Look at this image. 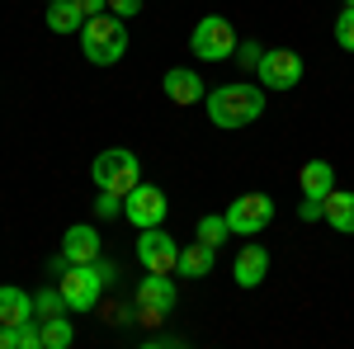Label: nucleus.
Returning <instances> with one entry per match:
<instances>
[{
    "mask_svg": "<svg viewBox=\"0 0 354 349\" xmlns=\"http://www.w3.org/2000/svg\"><path fill=\"white\" fill-rule=\"evenodd\" d=\"M113 279H118V265H109V260L71 265L62 279H57V288H62V297H66V312L90 317V312L100 307V297H104V288H109Z\"/></svg>",
    "mask_w": 354,
    "mask_h": 349,
    "instance_id": "1",
    "label": "nucleus"
},
{
    "mask_svg": "<svg viewBox=\"0 0 354 349\" xmlns=\"http://www.w3.org/2000/svg\"><path fill=\"white\" fill-rule=\"evenodd\" d=\"M203 104H208L213 128H245V123H255L265 113V85H245V81L218 85Z\"/></svg>",
    "mask_w": 354,
    "mask_h": 349,
    "instance_id": "2",
    "label": "nucleus"
},
{
    "mask_svg": "<svg viewBox=\"0 0 354 349\" xmlns=\"http://www.w3.org/2000/svg\"><path fill=\"white\" fill-rule=\"evenodd\" d=\"M81 53L90 66H118L123 57H128V24H123V15H90L81 24Z\"/></svg>",
    "mask_w": 354,
    "mask_h": 349,
    "instance_id": "3",
    "label": "nucleus"
},
{
    "mask_svg": "<svg viewBox=\"0 0 354 349\" xmlns=\"http://www.w3.org/2000/svg\"><path fill=\"white\" fill-rule=\"evenodd\" d=\"M90 180L95 189H104V194H118V198H128L137 185H142V165L128 147H109V151H100L95 165H90Z\"/></svg>",
    "mask_w": 354,
    "mask_h": 349,
    "instance_id": "4",
    "label": "nucleus"
},
{
    "mask_svg": "<svg viewBox=\"0 0 354 349\" xmlns=\"http://www.w3.org/2000/svg\"><path fill=\"white\" fill-rule=\"evenodd\" d=\"M189 53L203 57V62H227V57L236 53V28L232 19H222V15H203L189 33Z\"/></svg>",
    "mask_w": 354,
    "mask_h": 349,
    "instance_id": "5",
    "label": "nucleus"
},
{
    "mask_svg": "<svg viewBox=\"0 0 354 349\" xmlns=\"http://www.w3.org/2000/svg\"><path fill=\"white\" fill-rule=\"evenodd\" d=\"M274 222V198L270 194H241L236 203H227V227H232V236H260L265 227Z\"/></svg>",
    "mask_w": 354,
    "mask_h": 349,
    "instance_id": "6",
    "label": "nucleus"
},
{
    "mask_svg": "<svg viewBox=\"0 0 354 349\" xmlns=\"http://www.w3.org/2000/svg\"><path fill=\"white\" fill-rule=\"evenodd\" d=\"M137 265L147 274H175L180 269V245L161 227H142L137 232Z\"/></svg>",
    "mask_w": 354,
    "mask_h": 349,
    "instance_id": "7",
    "label": "nucleus"
},
{
    "mask_svg": "<svg viewBox=\"0 0 354 349\" xmlns=\"http://www.w3.org/2000/svg\"><path fill=\"white\" fill-rule=\"evenodd\" d=\"M255 76H260L265 90H293V85H302L307 66H302V57L293 53V48H265L260 66H255Z\"/></svg>",
    "mask_w": 354,
    "mask_h": 349,
    "instance_id": "8",
    "label": "nucleus"
},
{
    "mask_svg": "<svg viewBox=\"0 0 354 349\" xmlns=\"http://www.w3.org/2000/svg\"><path fill=\"white\" fill-rule=\"evenodd\" d=\"M165 208H170V203H165V189H156V185H137L133 194L123 198V217L133 222L137 232H142V227H161Z\"/></svg>",
    "mask_w": 354,
    "mask_h": 349,
    "instance_id": "9",
    "label": "nucleus"
},
{
    "mask_svg": "<svg viewBox=\"0 0 354 349\" xmlns=\"http://www.w3.org/2000/svg\"><path fill=\"white\" fill-rule=\"evenodd\" d=\"M232 279H236V288H260L270 279V245H241Z\"/></svg>",
    "mask_w": 354,
    "mask_h": 349,
    "instance_id": "10",
    "label": "nucleus"
},
{
    "mask_svg": "<svg viewBox=\"0 0 354 349\" xmlns=\"http://www.w3.org/2000/svg\"><path fill=\"white\" fill-rule=\"evenodd\" d=\"M298 189H302V198H307V203H322V208H326V194L335 189V165L322 161V156H317V161H307L298 170Z\"/></svg>",
    "mask_w": 354,
    "mask_h": 349,
    "instance_id": "11",
    "label": "nucleus"
},
{
    "mask_svg": "<svg viewBox=\"0 0 354 349\" xmlns=\"http://www.w3.org/2000/svg\"><path fill=\"white\" fill-rule=\"evenodd\" d=\"M62 255H66L71 265H90V260H100V232H95L90 222L66 227V236H62Z\"/></svg>",
    "mask_w": 354,
    "mask_h": 349,
    "instance_id": "12",
    "label": "nucleus"
},
{
    "mask_svg": "<svg viewBox=\"0 0 354 349\" xmlns=\"http://www.w3.org/2000/svg\"><path fill=\"white\" fill-rule=\"evenodd\" d=\"M161 90H165L170 104H198L203 100V81H198V71H189V66H170Z\"/></svg>",
    "mask_w": 354,
    "mask_h": 349,
    "instance_id": "13",
    "label": "nucleus"
},
{
    "mask_svg": "<svg viewBox=\"0 0 354 349\" xmlns=\"http://www.w3.org/2000/svg\"><path fill=\"white\" fill-rule=\"evenodd\" d=\"M133 307H161V312H170L175 307V279L170 274H147L133 288Z\"/></svg>",
    "mask_w": 354,
    "mask_h": 349,
    "instance_id": "14",
    "label": "nucleus"
},
{
    "mask_svg": "<svg viewBox=\"0 0 354 349\" xmlns=\"http://www.w3.org/2000/svg\"><path fill=\"white\" fill-rule=\"evenodd\" d=\"M322 217H326L340 236H354V189H330Z\"/></svg>",
    "mask_w": 354,
    "mask_h": 349,
    "instance_id": "15",
    "label": "nucleus"
},
{
    "mask_svg": "<svg viewBox=\"0 0 354 349\" xmlns=\"http://www.w3.org/2000/svg\"><path fill=\"white\" fill-rule=\"evenodd\" d=\"M33 317V293L15 288V283H0V321L5 326H19Z\"/></svg>",
    "mask_w": 354,
    "mask_h": 349,
    "instance_id": "16",
    "label": "nucleus"
},
{
    "mask_svg": "<svg viewBox=\"0 0 354 349\" xmlns=\"http://www.w3.org/2000/svg\"><path fill=\"white\" fill-rule=\"evenodd\" d=\"M213 260H218V250H213V245L194 241V245L180 250V269H175V274H185V279H208V274H213Z\"/></svg>",
    "mask_w": 354,
    "mask_h": 349,
    "instance_id": "17",
    "label": "nucleus"
},
{
    "mask_svg": "<svg viewBox=\"0 0 354 349\" xmlns=\"http://www.w3.org/2000/svg\"><path fill=\"white\" fill-rule=\"evenodd\" d=\"M43 321V349H71L76 345V326L66 321V312L62 317H38Z\"/></svg>",
    "mask_w": 354,
    "mask_h": 349,
    "instance_id": "18",
    "label": "nucleus"
},
{
    "mask_svg": "<svg viewBox=\"0 0 354 349\" xmlns=\"http://www.w3.org/2000/svg\"><path fill=\"white\" fill-rule=\"evenodd\" d=\"M85 15L76 10V0H57V5H48V28L53 33H81Z\"/></svg>",
    "mask_w": 354,
    "mask_h": 349,
    "instance_id": "19",
    "label": "nucleus"
},
{
    "mask_svg": "<svg viewBox=\"0 0 354 349\" xmlns=\"http://www.w3.org/2000/svg\"><path fill=\"white\" fill-rule=\"evenodd\" d=\"M198 241L218 250L222 241H232V227H227V213H203L198 217Z\"/></svg>",
    "mask_w": 354,
    "mask_h": 349,
    "instance_id": "20",
    "label": "nucleus"
},
{
    "mask_svg": "<svg viewBox=\"0 0 354 349\" xmlns=\"http://www.w3.org/2000/svg\"><path fill=\"white\" fill-rule=\"evenodd\" d=\"M62 312H66L62 288H53V283H48V288H38V293H33V317H62Z\"/></svg>",
    "mask_w": 354,
    "mask_h": 349,
    "instance_id": "21",
    "label": "nucleus"
},
{
    "mask_svg": "<svg viewBox=\"0 0 354 349\" xmlns=\"http://www.w3.org/2000/svg\"><path fill=\"white\" fill-rule=\"evenodd\" d=\"M330 33H335V48H340V53H354V5H345V10L335 15V28H330Z\"/></svg>",
    "mask_w": 354,
    "mask_h": 349,
    "instance_id": "22",
    "label": "nucleus"
},
{
    "mask_svg": "<svg viewBox=\"0 0 354 349\" xmlns=\"http://www.w3.org/2000/svg\"><path fill=\"white\" fill-rule=\"evenodd\" d=\"M15 340H19V349H43V321H38V317L19 321L15 326Z\"/></svg>",
    "mask_w": 354,
    "mask_h": 349,
    "instance_id": "23",
    "label": "nucleus"
},
{
    "mask_svg": "<svg viewBox=\"0 0 354 349\" xmlns=\"http://www.w3.org/2000/svg\"><path fill=\"white\" fill-rule=\"evenodd\" d=\"M236 62H241V71H255V66H260V57H265V48H260V43H255V38H245V43H236Z\"/></svg>",
    "mask_w": 354,
    "mask_h": 349,
    "instance_id": "24",
    "label": "nucleus"
},
{
    "mask_svg": "<svg viewBox=\"0 0 354 349\" xmlns=\"http://www.w3.org/2000/svg\"><path fill=\"white\" fill-rule=\"evenodd\" d=\"M95 217H104V222L123 217V198H118V194H104V189H100V198H95Z\"/></svg>",
    "mask_w": 354,
    "mask_h": 349,
    "instance_id": "25",
    "label": "nucleus"
},
{
    "mask_svg": "<svg viewBox=\"0 0 354 349\" xmlns=\"http://www.w3.org/2000/svg\"><path fill=\"white\" fill-rule=\"evenodd\" d=\"M133 317L142 326H165V317H170V312H161V307H133Z\"/></svg>",
    "mask_w": 354,
    "mask_h": 349,
    "instance_id": "26",
    "label": "nucleus"
},
{
    "mask_svg": "<svg viewBox=\"0 0 354 349\" xmlns=\"http://www.w3.org/2000/svg\"><path fill=\"white\" fill-rule=\"evenodd\" d=\"M109 10H113V15H128V19H133V15H142V0H109Z\"/></svg>",
    "mask_w": 354,
    "mask_h": 349,
    "instance_id": "27",
    "label": "nucleus"
},
{
    "mask_svg": "<svg viewBox=\"0 0 354 349\" xmlns=\"http://www.w3.org/2000/svg\"><path fill=\"white\" fill-rule=\"evenodd\" d=\"M76 10L90 19V15H104V10H109V0H76Z\"/></svg>",
    "mask_w": 354,
    "mask_h": 349,
    "instance_id": "28",
    "label": "nucleus"
},
{
    "mask_svg": "<svg viewBox=\"0 0 354 349\" xmlns=\"http://www.w3.org/2000/svg\"><path fill=\"white\" fill-rule=\"evenodd\" d=\"M298 217H302V222H317V217H322V203H307V198H302V203H298Z\"/></svg>",
    "mask_w": 354,
    "mask_h": 349,
    "instance_id": "29",
    "label": "nucleus"
},
{
    "mask_svg": "<svg viewBox=\"0 0 354 349\" xmlns=\"http://www.w3.org/2000/svg\"><path fill=\"white\" fill-rule=\"evenodd\" d=\"M0 349H19V340H15V326L0 321Z\"/></svg>",
    "mask_w": 354,
    "mask_h": 349,
    "instance_id": "30",
    "label": "nucleus"
},
{
    "mask_svg": "<svg viewBox=\"0 0 354 349\" xmlns=\"http://www.w3.org/2000/svg\"><path fill=\"white\" fill-rule=\"evenodd\" d=\"M66 269H71V260H66V255H62V250H57V255H53V265H48V274H57V279H62V274H66Z\"/></svg>",
    "mask_w": 354,
    "mask_h": 349,
    "instance_id": "31",
    "label": "nucleus"
},
{
    "mask_svg": "<svg viewBox=\"0 0 354 349\" xmlns=\"http://www.w3.org/2000/svg\"><path fill=\"white\" fill-rule=\"evenodd\" d=\"M340 5H354V0H340Z\"/></svg>",
    "mask_w": 354,
    "mask_h": 349,
    "instance_id": "32",
    "label": "nucleus"
},
{
    "mask_svg": "<svg viewBox=\"0 0 354 349\" xmlns=\"http://www.w3.org/2000/svg\"><path fill=\"white\" fill-rule=\"evenodd\" d=\"M48 5H57V0H48Z\"/></svg>",
    "mask_w": 354,
    "mask_h": 349,
    "instance_id": "33",
    "label": "nucleus"
}]
</instances>
